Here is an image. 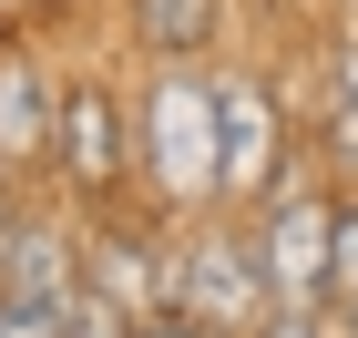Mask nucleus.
I'll list each match as a JSON object with an SVG mask.
<instances>
[{"instance_id": "obj_1", "label": "nucleus", "mask_w": 358, "mask_h": 338, "mask_svg": "<svg viewBox=\"0 0 358 338\" xmlns=\"http://www.w3.org/2000/svg\"><path fill=\"white\" fill-rule=\"evenodd\" d=\"M143 164L174 205L225 195V113H215V72L194 62H164L154 92H143Z\"/></svg>"}, {"instance_id": "obj_2", "label": "nucleus", "mask_w": 358, "mask_h": 338, "mask_svg": "<svg viewBox=\"0 0 358 338\" xmlns=\"http://www.w3.org/2000/svg\"><path fill=\"white\" fill-rule=\"evenodd\" d=\"M174 308H185L194 328H215V338H256L276 318V287H266L256 236H236V225H185V236H174Z\"/></svg>"}, {"instance_id": "obj_3", "label": "nucleus", "mask_w": 358, "mask_h": 338, "mask_svg": "<svg viewBox=\"0 0 358 338\" xmlns=\"http://www.w3.org/2000/svg\"><path fill=\"white\" fill-rule=\"evenodd\" d=\"M256 256H266L276 308H328V256H338V205L317 195V174L276 164L266 205H256Z\"/></svg>"}, {"instance_id": "obj_4", "label": "nucleus", "mask_w": 358, "mask_h": 338, "mask_svg": "<svg viewBox=\"0 0 358 338\" xmlns=\"http://www.w3.org/2000/svg\"><path fill=\"white\" fill-rule=\"evenodd\" d=\"M62 174L83 185V195H113L123 174L143 164V123H123V103H113V83H72L62 92Z\"/></svg>"}, {"instance_id": "obj_5", "label": "nucleus", "mask_w": 358, "mask_h": 338, "mask_svg": "<svg viewBox=\"0 0 358 338\" xmlns=\"http://www.w3.org/2000/svg\"><path fill=\"white\" fill-rule=\"evenodd\" d=\"M215 113H225V195H266L276 185V92L236 62H215Z\"/></svg>"}, {"instance_id": "obj_6", "label": "nucleus", "mask_w": 358, "mask_h": 338, "mask_svg": "<svg viewBox=\"0 0 358 338\" xmlns=\"http://www.w3.org/2000/svg\"><path fill=\"white\" fill-rule=\"evenodd\" d=\"M72 287H83V256H72V236H62L52 216H21V205H10V216H0V297H72Z\"/></svg>"}, {"instance_id": "obj_7", "label": "nucleus", "mask_w": 358, "mask_h": 338, "mask_svg": "<svg viewBox=\"0 0 358 338\" xmlns=\"http://www.w3.org/2000/svg\"><path fill=\"white\" fill-rule=\"evenodd\" d=\"M83 287H103L113 308L143 328V318H164V308H174V246H164V256H143L123 225H103V236L83 246Z\"/></svg>"}, {"instance_id": "obj_8", "label": "nucleus", "mask_w": 358, "mask_h": 338, "mask_svg": "<svg viewBox=\"0 0 358 338\" xmlns=\"http://www.w3.org/2000/svg\"><path fill=\"white\" fill-rule=\"evenodd\" d=\"M52 143H62V92L41 83L31 52H0V164L21 174V164H41Z\"/></svg>"}, {"instance_id": "obj_9", "label": "nucleus", "mask_w": 358, "mask_h": 338, "mask_svg": "<svg viewBox=\"0 0 358 338\" xmlns=\"http://www.w3.org/2000/svg\"><path fill=\"white\" fill-rule=\"evenodd\" d=\"M134 41L154 62H194L215 41V0H134Z\"/></svg>"}, {"instance_id": "obj_10", "label": "nucleus", "mask_w": 358, "mask_h": 338, "mask_svg": "<svg viewBox=\"0 0 358 338\" xmlns=\"http://www.w3.org/2000/svg\"><path fill=\"white\" fill-rule=\"evenodd\" d=\"M358 308V205H338V256H328V318Z\"/></svg>"}, {"instance_id": "obj_11", "label": "nucleus", "mask_w": 358, "mask_h": 338, "mask_svg": "<svg viewBox=\"0 0 358 338\" xmlns=\"http://www.w3.org/2000/svg\"><path fill=\"white\" fill-rule=\"evenodd\" d=\"M72 308V297H62ZM52 297H0V338H72V318H62Z\"/></svg>"}, {"instance_id": "obj_12", "label": "nucleus", "mask_w": 358, "mask_h": 338, "mask_svg": "<svg viewBox=\"0 0 358 338\" xmlns=\"http://www.w3.org/2000/svg\"><path fill=\"white\" fill-rule=\"evenodd\" d=\"M62 318H72V338H123V328H134L103 287H72V308H62Z\"/></svg>"}, {"instance_id": "obj_13", "label": "nucleus", "mask_w": 358, "mask_h": 338, "mask_svg": "<svg viewBox=\"0 0 358 338\" xmlns=\"http://www.w3.org/2000/svg\"><path fill=\"white\" fill-rule=\"evenodd\" d=\"M256 338H338V328H328V308H276Z\"/></svg>"}, {"instance_id": "obj_14", "label": "nucleus", "mask_w": 358, "mask_h": 338, "mask_svg": "<svg viewBox=\"0 0 358 338\" xmlns=\"http://www.w3.org/2000/svg\"><path fill=\"white\" fill-rule=\"evenodd\" d=\"M348 318H358V308H348Z\"/></svg>"}]
</instances>
